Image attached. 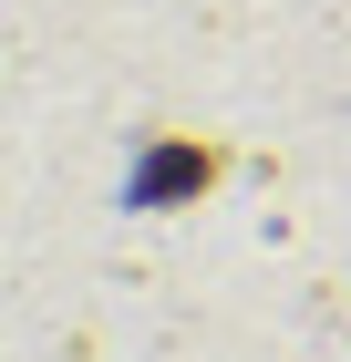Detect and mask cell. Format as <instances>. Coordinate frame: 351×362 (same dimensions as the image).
I'll return each mask as SVG.
<instances>
[{
  "instance_id": "1",
  "label": "cell",
  "mask_w": 351,
  "mask_h": 362,
  "mask_svg": "<svg viewBox=\"0 0 351 362\" xmlns=\"http://www.w3.org/2000/svg\"><path fill=\"white\" fill-rule=\"evenodd\" d=\"M207 145H165V156H145V197H186V187H207Z\"/></svg>"
}]
</instances>
